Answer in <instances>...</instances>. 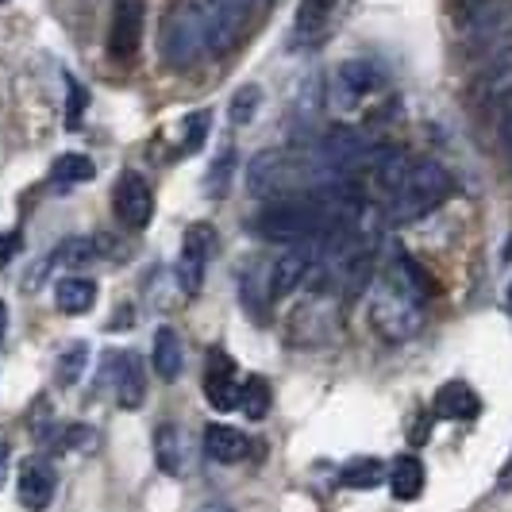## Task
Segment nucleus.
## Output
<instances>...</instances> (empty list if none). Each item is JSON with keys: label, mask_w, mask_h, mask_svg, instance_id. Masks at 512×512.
I'll use <instances>...</instances> for the list:
<instances>
[{"label": "nucleus", "mask_w": 512, "mask_h": 512, "mask_svg": "<svg viewBox=\"0 0 512 512\" xmlns=\"http://www.w3.org/2000/svg\"><path fill=\"white\" fill-rule=\"evenodd\" d=\"M258 235H266L270 243H316L324 231L339 228L324 216V208L316 205L312 197H285V201H270L258 212L255 220Z\"/></svg>", "instance_id": "obj_1"}, {"label": "nucleus", "mask_w": 512, "mask_h": 512, "mask_svg": "<svg viewBox=\"0 0 512 512\" xmlns=\"http://www.w3.org/2000/svg\"><path fill=\"white\" fill-rule=\"evenodd\" d=\"M451 189H455V181L451 174L432 162V158H420V162H412L405 181L397 185V193L389 197V216L397 220V224H409V220H420V216H428L432 208H439L447 197H451Z\"/></svg>", "instance_id": "obj_2"}, {"label": "nucleus", "mask_w": 512, "mask_h": 512, "mask_svg": "<svg viewBox=\"0 0 512 512\" xmlns=\"http://www.w3.org/2000/svg\"><path fill=\"white\" fill-rule=\"evenodd\" d=\"M374 151H378V147L370 143V135H362L359 128L339 124V128L324 131L320 151H316V166H320V174L328 181H347V174L370 166Z\"/></svg>", "instance_id": "obj_3"}, {"label": "nucleus", "mask_w": 512, "mask_h": 512, "mask_svg": "<svg viewBox=\"0 0 512 512\" xmlns=\"http://www.w3.org/2000/svg\"><path fill=\"white\" fill-rule=\"evenodd\" d=\"M370 320L385 339H412L420 332V297L393 282L389 274L370 293Z\"/></svg>", "instance_id": "obj_4"}, {"label": "nucleus", "mask_w": 512, "mask_h": 512, "mask_svg": "<svg viewBox=\"0 0 512 512\" xmlns=\"http://www.w3.org/2000/svg\"><path fill=\"white\" fill-rule=\"evenodd\" d=\"M201 54H208L205 12H201V4H185L174 16H166V24H162V58H166V66L185 70Z\"/></svg>", "instance_id": "obj_5"}, {"label": "nucleus", "mask_w": 512, "mask_h": 512, "mask_svg": "<svg viewBox=\"0 0 512 512\" xmlns=\"http://www.w3.org/2000/svg\"><path fill=\"white\" fill-rule=\"evenodd\" d=\"M143 24H147V4L143 0H116L112 20H108V58L131 66L143 47Z\"/></svg>", "instance_id": "obj_6"}, {"label": "nucleus", "mask_w": 512, "mask_h": 512, "mask_svg": "<svg viewBox=\"0 0 512 512\" xmlns=\"http://www.w3.org/2000/svg\"><path fill=\"white\" fill-rule=\"evenodd\" d=\"M466 35L486 54H501L512 47V0H486L470 12Z\"/></svg>", "instance_id": "obj_7"}, {"label": "nucleus", "mask_w": 512, "mask_h": 512, "mask_svg": "<svg viewBox=\"0 0 512 512\" xmlns=\"http://www.w3.org/2000/svg\"><path fill=\"white\" fill-rule=\"evenodd\" d=\"M212 243L216 235L208 224H193L181 239V255L178 266H174V278H178V289L185 297H197L201 285H205V270H208V255H212Z\"/></svg>", "instance_id": "obj_8"}, {"label": "nucleus", "mask_w": 512, "mask_h": 512, "mask_svg": "<svg viewBox=\"0 0 512 512\" xmlns=\"http://www.w3.org/2000/svg\"><path fill=\"white\" fill-rule=\"evenodd\" d=\"M112 208H116V216H120V224L124 228H147L154 216V193L147 178L139 174V170H124L120 181H116V193H112Z\"/></svg>", "instance_id": "obj_9"}, {"label": "nucleus", "mask_w": 512, "mask_h": 512, "mask_svg": "<svg viewBox=\"0 0 512 512\" xmlns=\"http://www.w3.org/2000/svg\"><path fill=\"white\" fill-rule=\"evenodd\" d=\"M385 74L370 62V58H347L335 70V104L339 108H355L359 101H366L374 89H382Z\"/></svg>", "instance_id": "obj_10"}, {"label": "nucleus", "mask_w": 512, "mask_h": 512, "mask_svg": "<svg viewBox=\"0 0 512 512\" xmlns=\"http://www.w3.org/2000/svg\"><path fill=\"white\" fill-rule=\"evenodd\" d=\"M58 493V474L47 459H27L20 466V482H16V497L27 512H43Z\"/></svg>", "instance_id": "obj_11"}, {"label": "nucleus", "mask_w": 512, "mask_h": 512, "mask_svg": "<svg viewBox=\"0 0 512 512\" xmlns=\"http://www.w3.org/2000/svg\"><path fill=\"white\" fill-rule=\"evenodd\" d=\"M312 266H316L312 243H293L270 270V297H289L293 289H301L308 282V274H312Z\"/></svg>", "instance_id": "obj_12"}, {"label": "nucleus", "mask_w": 512, "mask_h": 512, "mask_svg": "<svg viewBox=\"0 0 512 512\" xmlns=\"http://www.w3.org/2000/svg\"><path fill=\"white\" fill-rule=\"evenodd\" d=\"M112 385H116V401L120 409H139L147 397V370L135 351H120L112 362Z\"/></svg>", "instance_id": "obj_13"}, {"label": "nucleus", "mask_w": 512, "mask_h": 512, "mask_svg": "<svg viewBox=\"0 0 512 512\" xmlns=\"http://www.w3.org/2000/svg\"><path fill=\"white\" fill-rule=\"evenodd\" d=\"M235 362L224 355V351H212L208 355V366H205V397L212 401V409L228 412L235 409V401H239V385H235Z\"/></svg>", "instance_id": "obj_14"}, {"label": "nucleus", "mask_w": 512, "mask_h": 512, "mask_svg": "<svg viewBox=\"0 0 512 512\" xmlns=\"http://www.w3.org/2000/svg\"><path fill=\"white\" fill-rule=\"evenodd\" d=\"M335 4L339 0H297V12H293V43L297 47H316L324 39Z\"/></svg>", "instance_id": "obj_15"}, {"label": "nucleus", "mask_w": 512, "mask_h": 512, "mask_svg": "<svg viewBox=\"0 0 512 512\" xmlns=\"http://www.w3.org/2000/svg\"><path fill=\"white\" fill-rule=\"evenodd\" d=\"M482 412L478 393L466 382H447L436 393V416L439 420H474Z\"/></svg>", "instance_id": "obj_16"}, {"label": "nucleus", "mask_w": 512, "mask_h": 512, "mask_svg": "<svg viewBox=\"0 0 512 512\" xmlns=\"http://www.w3.org/2000/svg\"><path fill=\"white\" fill-rule=\"evenodd\" d=\"M409 166H412V158L405 151H397V147H378L366 170L374 174V181H378V189H382L385 197H393L397 185H401L405 174H409Z\"/></svg>", "instance_id": "obj_17"}, {"label": "nucleus", "mask_w": 512, "mask_h": 512, "mask_svg": "<svg viewBox=\"0 0 512 512\" xmlns=\"http://www.w3.org/2000/svg\"><path fill=\"white\" fill-rule=\"evenodd\" d=\"M205 451L216 462H239V459H247L251 439L243 436V432H235V428H228V424H208Z\"/></svg>", "instance_id": "obj_18"}, {"label": "nucleus", "mask_w": 512, "mask_h": 512, "mask_svg": "<svg viewBox=\"0 0 512 512\" xmlns=\"http://www.w3.org/2000/svg\"><path fill=\"white\" fill-rule=\"evenodd\" d=\"M389 489L397 501H416L424 493V462L416 455H401L389 466Z\"/></svg>", "instance_id": "obj_19"}, {"label": "nucleus", "mask_w": 512, "mask_h": 512, "mask_svg": "<svg viewBox=\"0 0 512 512\" xmlns=\"http://www.w3.org/2000/svg\"><path fill=\"white\" fill-rule=\"evenodd\" d=\"M154 455H158V466L166 470V474H174L181 478L185 474V432L174 428V424H162L158 432H154Z\"/></svg>", "instance_id": "obj_20"}, {"label": "nucleus", "mask_w": 512, "mask_h": 512, "mask_svg": "<svg viewBox=\"0 0 512 512\" xmlns=\"http://www.w3.org/2000/svg\"><path fill=\"white\" fill-rule=\"evenodd\" d=\"M54 305L70 316H81L97 305V282L93 278H62L54 285Z\"/></svg>", "instance_id": "obj_21"}, {"label": "nucleus", "mask_w": 512, "mask_h": 512, "mask_svg": "<svg viewBox=\"0 0 512 512\" xmlns=\"http://www.w3.org/2000/svg\"><path fill=\"white\" fill-rule=\"evenodd\" d=\"M181 339L174 328H158L154 332V370H158V378H166V382H174L181 374Z\"/></svg>", "instance_id": "obj_22"}, {"label": "nucleus", "mask_w": 512, "mask_h": 512, "mask_svg": "<svg viewBox=\"0 0 512 512\" xmlns=\"http://www.w3.org/2000/svg\"><path fill=\"white\" fill-rule=\"evenodd\" d=\"M93 178H97V166H93V158H89V154L66 151V154H58V158H54V166H51L54 185L70 189V185H81V181H93Z\"/></svg>", "instance_id": "obj_23"}, {"label": "nucleus", "mask_w": 512, "mask_h": 512, "mask_svg": "<svg viewBox=\"0 0 512 512\" xmlns=\"http://www.w3.org/2000/svg\"><path fill=\"white\" fill-rule=\"evenodd\" d=\"M231 181H235V147H224V151L208 162L205 193L212 197V201H220V197H228Z\"/></svg>", "instance_id": "obj_24"}, {"label": "nucleus", "mask_w": 512, "mask_h": 512, "mask_svg": "<svg viewBox=\"0 0 512 512\" xmlns=\"http://www.w3.org/2000/svg\"><path fill=\"white\" fill-rule=\"evenodd\" d=\"M385 474H389V466L378 459H359V462H347L343 466V474H339V482L343 486H359V489H374L385 482Z\"/></svg>", "instance_id": "obj_25"}, {"label": "nucleus", "mask_w": 512, "mask_h": 512, "mask_svg": "<svg viewBox=\"0 0 512 512\" xmlns=\"http://www.w3.org/2000/svg\"><path fill=\"white\" fill-rule=\"evenodd\" d=\"M258 104H262V89H258V85H239L228 101L231 124H235V128H247V124L255 120Z\"/></svg>", "instance_id": "obj_26"}, {"label": "nucleus", "mask_w": 512, "mask_h": 512, "mask_svg": "<svg viewBox=\"0 0 512 512\" xmlns=\"http://www.w3.org/2000/svg\"><path fill=\"white\" fill-rule=\"evenodd\" d=\"M239 405L251 420H262L270 412V385H266V378H247L239 385Z\"/></svg>", "instance_id": "obj_27"}, {"label": "nucleus", "mask_w": 512, "mask_h": 512, "mask_svg": "<svg viewBox=\"0 0 512 512\" xmlns=\"http://www.w3.org/2000/svg\"><path fill=\"white\" fill-rule=\"evenodd\" d=\"M85 362H89V343H70L62 351V359H58V382L74 385L81 378V370H85Z\"/></svg>", "instance_id": "obj_28"}, {"label": "nucleus", "mask_w": 512, "mask_h": 512, "mask_svg": "<svg viewBox=\"0 0 512 512\" xmlns=\"http://www.w3.org/2000/svg\"><path fill=\"white\" fill-rule=\"evenodd\" d=\"M208 124H212V112H208V108L189 112V116H185V139H181V151L185 154L201 151V147H205V139H208Z\"/></svg>", "instance_id": "obj_29"}, {"label": "nucleus", "mask_w": 512, "mask_h": 512, "mask_svg": "<svg viewBox=\"0 0 512 512\" xmlns=\"http://www.w3.org/2000/svg\"><path fill=\"white\" fill-rule=\"evenodd\" d=\"M66 128H81V116H85V108H89V89L77 81L74 74H66Z\"/></svg>", "instance_id": "obj_30"}, {"label": "nucleus", "mask_w": 512, "mask_h": 512, "mask_svg": "<svg viewBox=\"0 0 512 512\" xmlns=\"http://www.w3.org/2000/svg\"><path fill=\"white\" fill-rule=\"evenodd\" d=\"M62 443L70 447V451H97V443H101V436H97V428H89V424H74V428H66L62 432Z\"/></svg>", "instance_id": "obj_31"}, {"label": "nucleus", "mask_w": 512, "mask_h": 512, "mask_svg": "<svg viewBox=\"0 0 512 512\" xmlns=\"http://www.w3.org/2000/svg\"><path fill=\"white\" fill-rule=\"evenodd\" d=\"M501 143H505V154H509L512 166V97L505 101V112H501Z\"/></svg>", "instance_id": "obj_32"}, {"label": "nucleus", "mask_w": 512, "mask_h": 512, "mask_svg": "<svg viewBox=\"0 0 512 512\" xmlns=\"http://www.w3.org/2000/svg\"><path fill=\"white\" fill-rule=\"evenodd\" d=\"M8 462H12V447H8V436L0 432V486H4V478H8Z\"/></svg>", "instance_id": "obj_33"}, {"label": "nucleus", "mask_w": 512, "mask_h": 512, "mask_svg": "<svg viewBox=\"0 0 512 512\" xmlns=\"http://www.w3.org/2000/svg\"><path fill=\"white\" fill-rule=\"evenodd\" d=\"M197 512H231V505H224V501H208V505H201Z\"/></svg>", "instance_id": "obj_34"}, {"label": "nucleus", "mask_w": 512, "mask_h": 512, "mask_svg": "<svg viewBox=\"0 0 512 512\" xmlns=\"http://www.w3.org/2000/svg\"><path fill=\"white\" fill-rule=\"evenodd\" d=\"M4 332H8V308L0 301V343H4Z\"/></svg>", "instance_id": "obj_35"}, {"label": "nucleus", "mask_w": 512, "mask_h": 512, "mask_svg": "<svg viewBox=\"0 0 512 512\" xmlns=\"http://www.w3.org/2000/svg\"><path fill=\"white\" fill-rule=\"evenodd\" d=\"M509 308H512V285H509Z\"/></svg>", "instance_id": "obj_36"}, {"label": "nucleus", "mask_w": 512, "mask_h": 512, "mask_svg": "<svg viewBox=\"0 0 512 512\" xmlns=\"http://www.w3.org/2000/svg\"><path fill=\"white\" fill-rule=\"evenodd\" d=\"M0 4H8V0H0Z\"/></svg>", "instance_id": "obj_37"}]
</instances>
